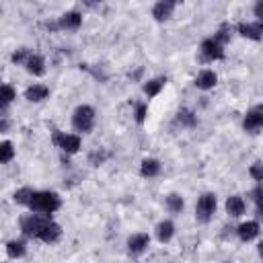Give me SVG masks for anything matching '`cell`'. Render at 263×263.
I'll return each instance as SVG.
<instances>
[{"label":"cell","mask_w":263,"mask_h":263,"mask_svg":"<svg viewBox=\"0 0 263 263\" xmlns=\"http://www.w3.org/2000/svg\"><path fill=\"white\" fill-rule=\"evenodd\" d=\"M29 208L35 214H43L49 216L60 208V197L53 191H33V197L29 201Z\"/></svg>","instance_id":"obj_1"},{"label":"cell","mask_w":263,"mask_h":263,"mask_svg":"<svg viewBox=\"0 0 263 263\" xmlns=\"http://www.w3.org/2000/svg\"><path fill=\"white\" fill-rule=\"evenodd\" d=\"M51 218L49 216H43V214H31V216H25L21 220V230L25 236L29 238H39L41 230L45 228V224L49 222Z\"/></svg>","instance_id":"obj_2"},{"label":"cell","mask_w":263,"mask_h":263,"mask_svg":"<svg viewBox=\"0 0 263 263\" xmlns=\"http://www.w3.org/2000/svg\"><path fill=\"white\" fill-rule=\"evenodd\" d=\"M95 123V109L88 105H80L76 107L74 115H72V125L76 132H90Z\"/></svg>","instance_id":"obj_3"},{"label":"cell","mask_w":263,"mask_h":263,"mask_svg":"<svg viewBox=\"0 0 263 263\" xmlns=\"http://www.w3.org/2000/svg\"><path fill=\"white\" fill-rule=\"evenodd\" d=\"M216 203L218 201H216V195L214 193H203L197 199V205H195V218H197V222H201V224L210 222V218L216 212Z\"/></svg>","instance_id":"obj_4"},{"label":"cell","mask_w":263,"mask_h":263,"mask_svg":"<svg viewBox=\"0 0 263 263\" xmlns=\"http://www.w3.org/2000/svg\"><path fill=\"white\" fill-rule=\"evenodd\" d=\"M53 144L62 148L66 154H74L80 148V138L74 134H64V132H53Z\"/></svg>","instance_id":"obj_5"},{"label":"cell","mask_w":263,"mask_h":263,"mask_svg":"<svg viewBox=\"0 0 263 263\" xmlns=\"http://www.w3.org/2000/svg\"><path fill=\"white\" fill-rule=\"evenodd\" d=\"M201 55H203V60H210V62H214V60H222L224 58V45H220L214 37H210V39H205L203 43H201Z\"/></svg>","instance_id":"obj_6"},{"label":"cell","mask_w":263,"mask_h":263,"mask_svg":"<svg viewBox=\"0 0 263 263\" xmlns=\"http://www.w3.org/2000/svg\"><path fill=\"white\" fill-rule=\"evenodd\" d=\"M242 125H245L247 132H257V129H261V125H263V107H261V105L253 107V109L247 113Z\"/></svg>","instance_id":"obj_7"},{"label":"cell","mask_w":263,"mask_h":263,"mask_svg":"<svg viewBox=\"0 0 263 263\" xmlns=\"http://www.w3.org/2000/svg\"><path fill=\"white\" fill-rule=\"evenodd\" d=\"M236 31L247 37V39H253V41H259L261 39V33H263V25L257 21V23H240L236 27Z\"/></svg>","instance_id":"obj_8"},{"label":"cell","mask_w":263,"mask_h":263,"mask_svg":"<svg viewBox=\"0 0 263 263\" xmlns=\"http://www.w3.org/2000/svg\"><path fill=\"white\" fill-rule=\"evenodd\" d=\"M236 234H238V238H240V240H245V242H249V240L257 238V236H259V222H255V220L242 222V224L236 228Z\"/></svg>","instance_id":"obj_9"},{"label":"cell","mask_w":263,"mask_h":263,"mask_svg":"<svg viewBox=\"0 0 263 263\" xmlns=\"http://www.w3.org/2000/svg\"><path fill=\"white\" fill-rule=\"evenodd\" d=\"M148 245H150V236H148V234H134V236H129V240H127V251H129L132 255H140V253L146 251Z\"/></svg>","instance_id":"obj_10"},{"label":"cell","mask_w":263,"mask_h":263,"mask_svg":"<svg viewBox=\"0 0 263 263\" xmlns=\"http://www.w3.org/2000/svg\"><path fill=\"white\" fill-rule=\"evenodd\" d=\"M173 10H175V2H171V0H160V2L154 4L152 16H154L156 21H166V18L173 14Z\"/></svg>","instance_id":"obj_11"},{"label":"cell","mask_w":263,"mask_h":263,"mask_svg":"<svg viewBox=\"0 0 263 263\" xmlns=\"http://www.w3.org/2000/svg\"><path fill=\"white\" fill-rule=\"evenodd\" d=\"M25 68H27L33 76H43V74H45V62H43V58L37 55V53H31V55L27 58Z\"/></svg>","instance_id":"obj_12"},{"label":"cell","mask_w":263,"mask_h":263,"mask_svg":"<svg viewBox=\"0 0 263 263\" xmlns=\"http://www.w3.org/2000/svg\"><path fill=\"white\" fill-rule=\"evenodd\" d=\"M226 212H228V216H232V218L242 216V214H245V201H242V197H240V195H230V197L226 199Z\"/></svg>","instance_id":"obj_13"},{"label":"cell","mask_w":263,"mask_h":263,"mask_svg":"<svg viewBox=\"0 0 263 263\" xmlns=\"http://www.w3.org/2000/svg\"><path fill=\"white\" fill-rule=\"evenodd\" d=\"M60 234H62V228H60L53 220H49V222L45 224V228L41 230L39 240H43V242H55V240L60 238Z\"/></svg>","instance_id":"obj_14"},{"label":"cell","mask_w":263,"mask_h":263,"mask_svg":"<svg viewBox=\"0 0 263 263\" xmlns=\"http://www.w3.org/2000/svg\"><path fill=\"white\" fill-rule=\"evenodd\" d=\"M82 23V14L76 12V10H70V12H64L60 16V27L62 29H78Z\"/></svg>","instance_id":"obj_15"},{"label":"cell","mask_w":263,"mask_h":263,"mask_svg":"<svg viewBox=\"0 0 263 263\" xmlns=\"http://www.w3.org/2000/svg\"><path fill=\"white\" fill-rule=\"evenodd\" d=\"M216 82H218V76H216L212 70H203V72H199V76L195 78V84H197V88H201V90L214 88Z\"/></svg>","instance_id":"obj_16"},{"label":"cell","mask_w":263,"mask_h":263,"mask_svg":"<svg viewBox=\"0 0 263 263\" xmlns=\"http://www.w3.org/2000/svg\"><path fill=\"white\" fill-rule=\"evenodd\" d=\"M47 95H49V88L43 86V84H33V86H29L27 92H25V97H27L31 103H39V101L47 99Z\"/></svg>","instance_id":"obj_17"},{"label":"cell","mask_w":263,"mask_h":263,"mask_svg":"<svg viewBox=\"0 0 263 263\" xmlns=\"http://www.w3.org/2000/svg\"><path fill=\"white\" fill-rule=\"evenodd\" d=\"M160 173V162L156 160V158H146V160H142V166H140V175L142 177H156Z\"/></svg>","instance_id":"obj_18"},{"label":"cell","mask_w":263,"mask_h":263,"mask_svg":"<svg viewBox=\"0 0 263 263\" xmlns=\"http://www.w3.org/2000/svg\"><path fill=\"white\" fill-rule=\"evenodd\" d=\"M173 234H175V226H173L171 220H164V222H160V224L156 226V238H158L160 242H168V240L173 238Z\"/></svg>","instance_id":"obj_19"},{"label":"cell","mask_w":263,"mask_h":263,"mask_svg":"<svg viewBox=\"0 0 263 263\" xmlns=\"http://www.w3.org/2000/svg\"><path fill=\"white\" fill-rule=\"evenodd\" d=\"M14 97H16V92H14L12 86H8V84H0V111H4V109L12 103Z\"/></svg>","instance_id":"obj_20"},{"label":"cell","mask_w":263,"mask_h":263,"mask_svg":"<svg viewBox=\"0 0 263 263\" xmlns=\"http://www.w3.org/2000/svg\"><path fill=\"white\" fill-rule=\"evenodd\" d=\"M164 84H166V78H152V80H148V82L144 84V92H146L148 97H156V95L162 90Z\"/></svg>","instance_id":"obj_21"},{"label":"cell","mask_w":263,"mask_h":263,"mask_svg":"<svg viewBox=\"0 0 263 263\" xmlns=\"http://www.w3.org/2000/svg\"><path fill=\"white\" fill-rule=\"evenodd\" d=\"M6 255H8L10 259L23 257V255H25V242H23V240H10V242L6 245Z\"/></svg>","instance_id":"obj_22"},{"label":"cell","mask_w":263,"mask_h":263,"mask_svg":"<svg viewBox=\"0 0 263 263\" xmlns=\"http://www.w3.org/2000/svg\"><path fill=\"white\" fill-rule=\"evenodd\" d=\"M166 208H168L173 214H179V212L183 210V197H181L179 193H171V195L166 197Z\"/></svg>","instance_id":"obj_23"},{"label":"cell","mask_w":263,"mask_h":263,"mask_svg":"<svg viewBox=\"0 0 263 263\" xmlns=\"http://www.w3.org/2000/svg\"><path fill=\"white\" fill-rule=\"evenodd\" d=\"M14 158V148L10 142H0V162H10Z\"/></svg>","instance_id":"obj_24"},{"label":"cell","mask_w":263,"mask_h":263,"mask_svg":"<svg viewBox=\"0 0 263 263\" xmlns=\"http://www.w3.org/2000/svg\"><path fill=\"white\" fill-rule=\"evenodd\" d=\"M14 201L16 203H23V205H29V201H31V197H33V189H29V187H23V189H18L14 195Z\"/></svg>","instance_id":"obj_25"},{"label":"cell","mask_w":263,"mask_h":263,"mask_svg":"<svg viewBox=\"0 0 263 263\" xmlns=\"http://www.w3.org/2000/svg\"><path fill=\"white\" fill-rule=\"evenodd\" d=\"M179 123L181 125H187V127H193L195 125V115L189 111V109H183V111H179Z\"/></svg>","instance_id":"obj_26"},{"label":"cell","mask_w":263,"mask_h":263,"mask_svg":"<svg viewBox=\"0 0 263 263\" xmlns=\"http://www.w3.org/2000/svg\"><path fill=\"white\" fill-rule=\"evenodd\" d=\"M29 55H31V51H29L27 47H21V49H16V51L12 53L10 60H12V64H23V66H25V62H27Z\"/></svg>","instance_id":"obj_27"},{"label":"cell","mask_w":263,"mask_h":263,"mask_svg":"<svg viewBox=\"0 0 263 263\" xmlns=\"http://www.w3.org/2000/svg\"><path fill=\"white\" fill-rule=\"evenodd\" d=\"M251 177H253L255 181H261V179H263V164H261V162H255V164L251 166Z\"/></svg>","instance_id":"obj_28"},{"label":"cell","mask_w":263,"mask_h":263,"mask_svg":"<svg viewBox=\"0 0 263 263\" xmlns=\"http://www.w3.org/2000/svg\"><path fill=\"white\" fill-rule=\"evenodd\" d=\"M146 113H148V107H146V105H138V107H136V121H138V123H144Z\"/></svg>","instance_id":"obj_29"},{"label":"cell","mask_w":263,"mask_h":263,"mask_svg":"<svg viewBox=\"0 0 263 263\" xmlns=\"http://www.w3.org/2000/svg\"><path fill=\"white\" fill-rule=\"evenodd\" d=\"M105 158H107V154H99V152H92V154H90V162H95V164L103 162Z\"/></svg>","instance_id":"obj_30"},{"label":"cell","mask_w":263,"mask_h":263,"mask_svg":"<svg viewBox=\"0 0 263 263\" xmlns=\"http://www.w3.org/2000/svg\"><path fill=\"white\" fill-rule=\"evenodd\" d=\"M255 16H257V21L261 23V18H263V2H257V4H255Z\"/></svg>","instance_id":"obj_31"},{"label":"cell","mask_w":263,"mask_h":263,"mask_svg":"<svg viewBox=\"0 0 263 263\" xmlns=\"http://www.w3.org/2000/svg\"><path fill=\"white\" fill-rule=\"evenodd\" d=\"M8 125H10V123H8V119L0 115V132H6V129H8Z\"/></svg>","instance_id":"obj_32"}]
</instances>
